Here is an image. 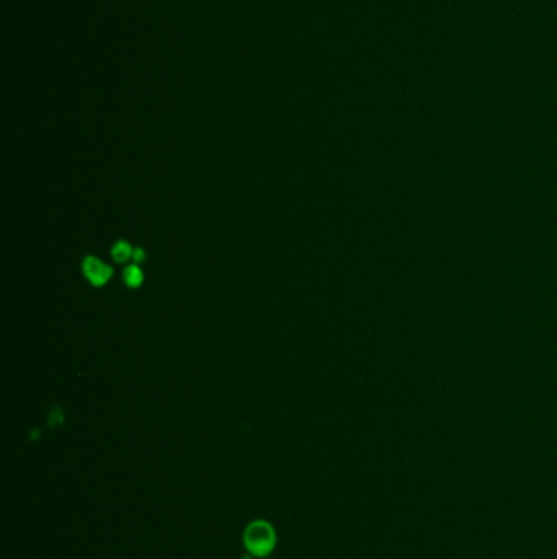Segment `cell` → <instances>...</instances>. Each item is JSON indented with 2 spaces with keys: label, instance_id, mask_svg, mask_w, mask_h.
Listing matches in <instances>:
<instances>
[{
  "label": "cell",
  "instance_id": "1",
  "mask_svg": "<svg viewBox=\"0 0 557 559\" xmlns=\"http://www.w3.org/2000/svg\"><path fill=\"white\" fill-rule=\"evenodd\" d=\"M243 546L254 556L264 558L276 546V532L266 520H254L243 530Z\"/></svg>",
  "mask_w": 557,
  "mask_h": 559
},
{
  "label": "cell",
  "instance_id": "2",
  "mask_svg": "<svg viewBox=\"0 0 557 559\" xmlns=\"http://www.w3.org/2000/svg\"><path fill=\"white\" fill-rule=\"evenodd\" d=\"M83 275H86L88 282L92 283L93 286H102L108 282L111 277V268L108 265H105L100 260L95 257H87L82 264Z\"/></svg>",
  "mask_w": 557,
  "mask_h": 559
},
{
  "label": "cell",
  "instance_id": "3",
  "mask_svg": "<svg viewBox=\"0 0 557 559\" xmlns=\"http://www.w3.org/2000/svg\"><path fill=\"white\" fill-rule=\"evenodd\" d=\"M133 254H134V249L128 244V242H124V241L116 242L115 247H113V250H111V255H113V259L116 260V262H120V264H123V262H126V260L133 259Z\"/></svg>",
  "mask_w": 557,
  "mask_h": 559
},
{
  "label": "cell",
  "instance_id": "4",
  "mask_svg": "<svg viewBox=\"0 0 557 559\" xmlns=\"http://www.w3.org/2000/svg\"><path fill=\"white\" fill-rule=\"evenodd\" d=\"M124 282L129 288H136L141 285L143 282V272L138 265H129L128 268L124 270Z\"/></svg>",
  "mask_w": 557,
  "mask_h": 559
},
{
  "label": "cell",
  "instance_id": "5",
  "mask_svg": "<svg viewBox=\"0 0 557 559\" xmlns=\"http://www.w3.org/2000/svg\"><path fill=\"white\" fill-rule=\"evenodd\" d=\"M133 259L134 262H143L144 259H146V254H144L143 249H134V254H133Z\"/></svg>",
  "mask_w": 557,
  "mask_h": 559
}]
</instances>
